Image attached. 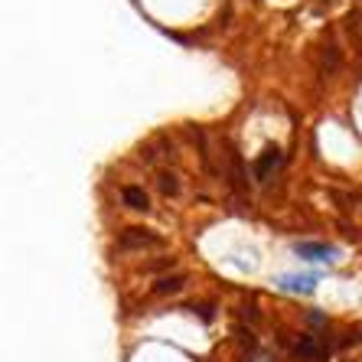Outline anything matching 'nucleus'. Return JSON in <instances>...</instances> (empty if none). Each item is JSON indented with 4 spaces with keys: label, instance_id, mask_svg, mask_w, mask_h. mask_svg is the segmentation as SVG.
Wrapping results in <instances>:
<instances>
[{
    "label": "nucleus",
    "instance_id": "0eeeda50",
    "mask_svg": "<svg viewBox=\"0 0 362 362\" xmlns=\"http://www.w3.org/2000/svg\"><path fill=\"white\" fill-rule=\"evenodd\" d=\"M157 183H160V193H167V196H177L180 193V183H177V177H173V173H160V180H157Z\"/></svg>",
    "mask_w": 362,
    "mask_h": 362
},
{
    "label": "nucleus",
    "instance_id": "39448f33",
    "mask_svg": "<svg viewBox=\"0 0 362 362\" xmlns=\"http://www.w3.org/2000/svg\"><path fill=\"white\" fill-rule=\"evenodd\" d=\"M297 255L307 258V262H329L333 248H327V245H297Z\"/></svg>",
    "mask_w": 362,
    "mask_h": 362
},
{
    "label": "nucleus",
    "instance_id": "f257e3e1",
    "mask_svg": "<svg viewBox=\"0 0 362 362\" xmlns=\"http://www.w3.org/2000/svg\"><path fill=\"white\" fill-rule=\"evenodd\" d=\"M121 252H147V248H163V235L151 228H124L118 238Z\"/></svg>",
    "mask_w": 362,
    "mask_h": 362
},
{
    "label": "nucleus",
    "instance_id": "1a4fd4ad",
    "mask_svg": "<svg viewBox=\"0 0 362 362\" xmlns=\"http://www.w3.org/2000/svg\"><path fill=\"white\" fill-rule=\"evenodd\" d=\"M297 353H300V356H317V346H313V339H303V343L297 346Z\"/></svg>",
    "mask_w": 362,
    "mask_h": 362
},
{
    "label": "nucleus",
    "instance_id": "6e6552de",
    "mask_svg": "<svg viewBox=\"0 0 362 362\" xmlns=\"http://www.w3.org/2000/svg\"><path fill=\"white\" fill-rule=\"evenodd\" d=\"M180 287H183V278H163L153 291H157V294H177Z\"/></svg>",
    "mask_w": 362,
    "mask_h": 362
},
{
    "label": "nucleus",
    "instance_id": "20e7f679",
    "mask_svg": "<svg viewBox=\"0 0 362 362\" xmlns=\"http://www.w3.org/2000/svg\"><path fill=\"white\" fill-rule=\"evenodd\" d=\"M121 199H124V206H131V209H137V212L151 209V196L144 193V186H124Z\"/></svg>",
    "mask_w": 362,
    "mask_h": 362
},
{
    "label": "nucleus",
    "instance_id": "7ed1b4c3",
    "mask_svg": "<svg viewBox=\"0 0 362 362\" xmlns=\"http://www.w3.org/2000/svg\"><path fill=\"white\" fill-rule=\"evenodd\" d=\"M281 163H284V153H281L278 147H268V151L258 157V163H255V180H262V183H264V180H268L271 173L281 167Z\"/></svg>",
    "mask_w": 362,
    "mask_h": 362
},
{
    "label": "nucleus",
    "instance_id": "423d86ee",
    "mask_svg": "<svg viewBox=\"0 0 362 362\" xmlns=\"http://www.w3.org/2000/svg\"><path fill=\"white\" fill-rule=\"evenodd\" d=\"M281 287H284V291H303V294H310L313 287H317V278H281Z\"/></svg>",
    "mask_w": 362,
    "mask_h": 362
},
{
    "label": "nucleus",
    "instance_id": "f03ea898",
    "mask_svg": "<svg viewBox=\"0 0 362 362\" xmlns=\"http://www.w3.org/2000/svg\"><path fill=\"white\" fill-rule=\"evenodd\" d=\"M226 177H228V183H232L235 193H248V177H245L242 157H238L235 147H228V153H226Z\"/></svg>",
    "mask_w": 362,
    "mask_h": 362
}]
</instances>
